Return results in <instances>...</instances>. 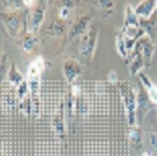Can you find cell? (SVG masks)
Returning <instances> with one entry per match:
<instances>
[{
	"label": "cell",
	"mask_w": 157,
	"mask_h": 156,
	"mask_svg": "<svg viewBox=\"0 0 157 156\" xmlns=\"http://www.w3.org/2000/svg\"><path fill=\"white\" fill-rule=\"evenodd\" d=\"M45 58L42 56H37L36 58H33V61L28 65V70H27V80H33V78H40L44 69L46 68Z\"/></svg>",
	"instance_id": "7c38bea8"
},
{
	"label": "cell",
	"mask_w": 157,
	"mask_h": 156,
	"mask_svg": "<svg viewBox=\"0 0 157 156\" xmlns=\"http://www.w3.org/2000/svg\"><path fill=\"white\" fill-rule=\"evenodd\" d=\"M6 66H7V56L4 54L3 58H2V61H0V80L3 78V74H4V73H6V70H7ZM7 72H8V70H7Z\"/></svg>",
	"instance_id": "cb8c5ba5"
},
{
	"label": "cell",
	"mask_w": 157,
	"mask_h": 156,
	"mask_svg": "<svg viewBox=\"0 0 157 156\" xmlns=\"http://www.w3.org/2000/svg\"><path fill=\"white\" fill-rule=\"evenodd\" d=\"M156 16H157V8H156Z\"/></svg>",
	"instance_id": "f546056e"
},
{
	"label": "cell",
	"mask_w": 157,
	"mask_h": 156,
	"mask_svg": "<svg viewBox=\"0 0 157 156\" xmlns=\"http://www.w3.org/2000/svg\"><path fill=\"white\" fill-rule=\"evenodd\" d=\"M0 4H2V3H0Z\"/></svg>",
	"instance_id": "4dcf8cb0"
},
{
	"label": "cell",
	"mask_w": 157,
	"mask_h": 156,
	"mask_svg": "<svg viewBox=\"0 0 157 156\" xmlns=\"http://www.w3.org/2000/svg\"><path fill=\"white\" fill-rule=\"evenodd\" d=\"M137 109H136V123L140 127V124L143 123L144 118L148 115V112L155 109V105L149 101L145 89L143 88V85L139 82V90H137Z\"/></svg>",
	"instance_id": "5b68a950"
},
{
	"label": "cell",
	"mask_w": 157,
	"mask_h": 156,
	"mask_svg": "<svg viewBox=\"0 0 157 156\" xmlns=\"http://www.w3.org/2000/svg\"><path fill=\"white\" fill-rule=\"evenodd\" d=\"M129 142L132 143V146H136L137 148L141 147V132L139 126H133L129 130Z\"/></svg>",
	"instance_id": "7402d4cb"
},
{
	"label": "cell",
	"mask_w": 157,
	"mask_h": 156,
	"mask_svg": "<svg viewBox=\"0 0 157 156\" xmlns=\"http://www.w3.org/2000/svg\"><path fill=\"white\" fill-rule=\"evenodd\" d=\"M140 27L144 29L147 36L151 37L152 40L156 42V37H157V16H156V14L147 20L140 19Z\"/></svg>",
	"instance_id": "4fadbf2b"
},
{
	"label": "cell",
	"mask_w": 157,
	"mask_h": 156,
	"mask_svg": "<svg viewBox=\"0 0 157 156\" xmlns=\"http://www.w3.org/2000/svg\"><path fill=\"white\" fill-rule=\"evenodd\" d=\"M90 24H91V16L89 14L78 16L77 19L73 21V24L70 25V28H69V31H67L69 40H74V38H78V37L81 38L90 29V27H91Z\"/></svg>",
	"instance_id": "8992f818"
},
{
	"label": "cell",
	"mask_w": 157,
	"mask_h": 156,
	"mask_svg": "<svg viewBox=\"0 0 157 156\" xmlns=\"http://www.w3.org/2000/svg\"><path fill=\"white\" fill-rule=\"evenodd\" d=\"M155 111H156V118H157V106L155 107Z\"/></svg>",
	"instance_id": "83f0119b"
},
{
	"label": "cell",
	"mask_w": 157,
	"mask_h": 156,
	"mask_svg": "<svg viewBox=\"0 0 157 156\" xmlns=\"http://www.w3.org/2000/svg\"><path fill=\"white\" fill-rule=\"evenodd\" d=\"M137 77H139V82H140L143 85V88L145 89L149 101L153 103L155 106H157V85L145 74V73H140Z\"/></svg>",
	"instance_id": "8fae6325"
},
{
	"label": "cell",
	"mask_w": 157,
	"mask_h": 156,
	"mask_svg": "<svg viewBox=\"0 0 157 156\" xmlns=\"http://www.w3.org/2000/svg\"><path fill=\"white\" fill-rule=\"evenodd\" d=\"M128 68H129V74L131 76H139L140 73H143V69L145 68V62H144L141 49L139 44L136 42V45L133 46L132 52L129 53L128 57Z\"/></svg>",
	"instance_id": "ba28073f"
},
{
	"label": "cell",
	"mask_w": 157,
	"mask_h": 156,
	"mask_svg": "<svg viewBox=\"0 0 157 156\" xmlns=\"http://www.w3.org/2000/svg\"><path fill=\"white\" fill-rule=\"evenodd\" d=\"M115 48H116V52L117 54L120 56L121 58H128L129 57V53L125 48V42H124V38H123V34H121L120 31H117L115 33Z\"/></svg>",
	"instance_id": "e0dca14e"
},
{
	"label": "cell",
	"mask_w": 157,
	"mask_h": 156,
	"mask_svg": "<svg viewBox=\"0 0 157 156\" xmlns=\"http://www.w3.org/2000/svg\"><path fill=\"white\" fill-rule=\"evenodd\" d=\"M117 89H119L121 101H123L125 112H127V119L131 127L137 126L136 123V109H137V93L129 82L127 81H117Z\"/></svg>",
	"instance_id": "6da1fadb"
},
{
	"label": "cell",
	"mask_w": 157,
	"mask_h": 156,
	"mask_svg": "<svg viewBox=\"0 0 157 156\" xmlns=\"http://www.w3.org/2000/svg\"><path fill=\"white\" fill-rule=\"evenodd\" d=\"M74 2H63L62 6L59 7L58 10V17L61 20H66L69 16H70L71 11L74 10Z\"/></svg>",
	"instance_id": "44dd1931"
},
{
	"label": "cell",
	"mask_w": 157,
	"mask_h": 156,
	"mask_svg": "<svg viewBox=\"0 0 157 156\" xmlns=\"http://www.w3.org/2000/svg\"><path fill=\"white\" fill-rule=\"evenodd\" d=\"M37 45V37L36 34H30L27 33L23 37V41H21V46H23V50L25 53H30V52L34 50V48Z\"/></svg>",
	"instance_id": "ac0fdd59"
},
{
	"label": "cell",
	"mask_w": 157,
	"mask_h": 156,
	"mask_svg": "<svg viewBox=\"0 0 157 156\" xmlns=\"http://www.w3.org/2000/svg\"><path fill=\"white\" fill-rule=\"evenodd\" d=\"M140 156H152V154L149 152V151H145V152H143Z\"/></svg>",
	"instance_id": "484cf974"
},
{
	"label": "cell",
	"mask_w": 157,
	"mask_h": 156,
	"mask_svg": "<svg viewBox=\"0 0 157 156\" xmlns=\"http://www.w3.org/2000/svg\"><path fill=\"white\" fill-rule=\"evenodd\" d=\"M0 148H2V139H0Z\"/></svg>",
	"instance_id": "f1b7e54d"
},
{
	"label": "cell",
	"mask_w": 157,
	"mask_h": 156,
	"mask_svg": "<svg viewBox=\"0 0 157 156\" xmlns=\"http://www.w3.org/2000/svg\"><path fill=\"white\" fill-rule=\"evenodd\" d=\"M156 8H157L156 0H143L136 6L135 12L141 20H147L156 14Z\"/></svg>",
	"instance_id": "30bf717a"
},
{
	"label": "cell",
	"mask_w": 157,
	"mask_h": 156,
	"mask_svg": "<svg viewBox=\"0 0 157 156\" xmlns=\"http://www.w3.org/2000/svg\"><path fill=\"white\" fill-rule=\"evenodd\" d=\"M0 16L4 29L11 37L17 38L24 29L27 31V11H4Z\"/></svg>",
	"instance_id": "3957f363"
},
{
	"label": "cell",
	"mask_w": 157,
	"mask_h": 156,
	"mask_svg": "<svg viewBox=\"0 0 157 156\" xmlns=\"http://www.w3.org/2000/svg\"><path fill=\"white\" fill-rule=\"evenodd\" d=\"M27 97H29V85H28L27 78H25V81H23L16 88V98H17V101L21 103Z\"/></svg>",
	"instance_id": "d6986e66"
},
{
	"label": "cell",
	"mask_w": 157,
	"mask_h": 156,
	"mask_svg": "<svg viewBox=\"0 0 157 156\" xmlns=\"http://www.w3.org/2000/svg\"><path fill=\"white\" fill-rule=\"evenodd\" d=\"M65 105L63 102L61 103V109H59V114L57 116H54L53 122H52V124H53V130L54 132L57 134L58 136H62L63 132H65Z\"/></svg>",
	"instance_id": "2e32d148"
},
{
	"label": "cell",
	"mask_w": 157,
	"mask_h": 156,
	"mask_svg": "<svg viewBox=\"0 0 157 156\" xmlns=\"http://www.w3.org/2000/svg\"><path fill=\"white\" fill-rule=\"evenodd\" d=\"M7 80L12 86H15V88H17L21 82L25 81L24 76L19 72V69H17L15 62L10 64V68H8V72H7Z\"/></svg>",
	"instance_id": "9a60e30c"
},
{
	"label": "cell",
	"mask_w": 157,
	"mask_h": 156,
	"mask_svg": "<svg viewBox=\"0 0 157 156\" xmlns=\"http://www.w3.org/2000/svg\"><path fill=\"white\" fill-rule=\"evenodd\" d=\"M124 27H140V17L131 4H127L124 8Z\"/></svg>",
	"instance_id": "5bb4252c"
},
{
	"label": "cell",
	"mask_w": 157,
	"mask_h": 156,
	"mask_svg": "<svg viewBox=\"0 0 157 156\" xmlns=\"http://www.w3.org/2000/svg\"><path fill=\"white\" fill-rule=\"evenodd\" d=\"M139 46L141 49V54H143V58H144V62H145V68L148 69L152 64V58H153V53H155V41L152 40L151 37H148L147 34L140 38L137 41Z\"/></svg>",
	"instance_id": "9c48e42d"
},
{
	"label": "cell",
	"mask_w": 157,
	"mask_h": 156,
	"mask_svg": "<svg viewBox=\"0 0 157 156\" xmlns=\"http://www.w3.org/2000/svg\"><path fill=\"white\" fill-rule=\"evenodd\" d=\"M97 7L99 11H102L103 15H111L112 11L115 10L116 3L115 2H108V0H100L97 3Z\"/></svg>",
	"instance_id": "603a6c76"
},
{
	"label": "cell",
	"mask_w": 157,
	"mask_h": 156,
	"mask_svg": "<svg viewBox=\"0 0 157 156\" xmlns=\"http://www.w3.org/2000/svg\"><path fill=\"white\" fill-rule=\"evenodd\" d=\"M65 25L63 23H61L59 20H56L53 24H50V27L46 29V34H50L52 33V37H59L62 36V33L65 31Z\"/></svg>",
	"instance_id": "ffe728a7"
},
{
	"label": "cell",
	"mask_w": 157,
	"mask_h": 156,
	"mask_svg": "<svg viewBox=\"0 0 157 156\" xmlns=\"http://www.w3.org/2000/svg\"><path fill=\"white\" fill-rule=\"evenodd\" d=\"M3 56H4V53H3V48H2V45H0V61H2Z\"/></svg>",
	"instance_id": "4316f807"
},
{
	"label": "cell",
	"mask_w": 157,
	"mask_h": 156,
	"mask_svg": "<svg viewBox=\"0 0 157 156\" xmlns=\"http://www.w3.org/2000/svg\"><path fill=\"white\" fill-rule=\"evenodd\" d=\"M82 73V64L79 60L75 58H67L65 60L62 64V74L65 77L67 84L73 85L77 81V78L81 76Z\"/></svg>",
	"instance_id": "52a82bcc"
},
{
	"label": "cell",
	"mask_w": 157,
	"mask_h": 156,
	"mask_svg": "<svg viewBox=\"0 0 157 156\" xmlns=\"http://www.w3.org/2000/svg\"><path fill=\"white\" fill-rule=\"evenodd\" d=\"M46 4L48 2H37L33 8L27 11V33L37 34V32L40 31L41 24L45 20Z\"/></svg>",
	"instance_id": "277c9868"
},
{
	"label": "cell",
	"mask_w": 157,
	"mask_h": 156,
	"mask_svg": "<svg viewBox=\"0 0 157 156\" xmlns=\"http://www.w3.org/2000/svg\"><path fill=\"white\" fill-rule=\"evenodd\" d=\"M149 142H151V146L157 151V131L151 132V135H149Z\"/></svg>",
	"instance_id": "d4e9b609"
},
{
	"label": "cell",
	"mask_w": 157,
	"mask_h": 156,
	"mask_svg": "<svg viewBox=\"0 0 157 156\" xmlns=\"http://www.w3.org/2000/svg\"><path fill=\"white\" fill-rule=\"evenodd\" d=\"M99 28L98 25H91L90 29L83 36L79 38L78 44V56H79V62L82 65H89L94 57V52L98 44Z\"/></svg>",
	"instance_id": "7a4b0ae2"
}]
</instances>
